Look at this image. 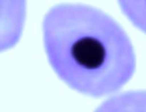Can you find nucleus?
I'll return each instance as SVG.
<instances>
[{
  "label": "nucleus",
  "instance_id": "obj_1",
  "mask_svg": "<svg viewBox=\"0 0 146 112\" xmlns=\"http://www.w3.org/2000/svg\"><path fill=\"white\" fill-rule=\"evenodd\" d=\"M72 54L79 64L88 69H94L102 65L106 52L102 44L98 40L86 37L74 44Z\"/></svg>",
  "mask_w": 146,
  "mask_h": 112
}]
</instances>
